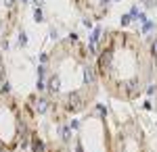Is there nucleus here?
Returning a JSON list of instances; mask_svg holds the SVG:
<instances>
[{
	"instance_id": "8",
	"label": "nucleus",
	"mask_w": 157,
	"mask_h": 152,
	"mask_svg": "<svg viewBox=\"0 0 157 152\" xmlns=\"http://www.w3.org/2000/svg\"><path fill=\"white\" fill-rule=\"evenodd\" d=\"M4 85H6V65H4L2 44H0V92H4Z\"/></svg>"
},
{
	"instance_id": "9",
	"label": "nucleus",
	"mask_w": 157,
	"mask_h": 152,
	"mask_svg": "<svg viewBox=\"0 0 157 152\" xmlns=\"http://www.w3.org/2000/svg\"><path fill=\"white\" fill-rule=\"evenodd\" d=\"M149 50H151V59H153V69H155V81H157V34L149 40Z\"/></svg>"
},
{
	"instance_id": "2",
	"label": "nucleus",
	"mask_w": 157,
	"mask_h": 152,
	"mask_svg": "<svg viewBox=\"0 0 157 152\" xmlns=\"http://www.w3.org/2000/svg\"><path fill=\"white\" fill-rule=\"evenodd\" d=\"M101 88L115 100H138L155 77L149 42L128 29H109L94 52Z\"/></svg>"
},
{
	"instance_id": "1",
	"label": "nucleus",
	"mask_w": 157,
	"mask_h": 152,
	"mask_svg": "<svg viewBox=\"0 0 157 152\" xmlns=\"http://www.w3.org/2000/svg\"><path fill=\"white\" fill-rule=\"evenodd\" d=\"M46 96L63 117H78L97 102L101 81L94 54L75 34L59 40L48 52Z\"/></svg>"
},
{
	"instance_id": "4",
	"label": "nucleus",
	"mask_w": 157,
	"mask_h": 152,
	"mask_svg": "<svg viewBox=\"0 0 157 152\" xmlns=\"http://www.w3.org/2000/svg\"><path fill=\"white\" fill-rule=\"evenodd\" d=\"M75 152H113V131L103 108L88 110L75 133Z\"/></svg>"
},
{
	"instance_id": "5",
	"label": "nucleus",
	"mask_w": 157,
	"mask_h": 152,
	"mask_svg": "<svg viewBox=\"0 0 157 152\" xmlns=\"http://www.w3.org/2000/svg\"><path fill=\"white\" fill-rule=\"evenodd\" d=\"M113 152H151L145 125L138 117L124 119L113 131Z\"/></svg>"
},
{
	"instance_id": "3",
	"label": "nucleus",
	"mask_w": 157,
	"mask_h": 152,
	"mask_svg": "<svg viewBox=\"0 0 157 152\" xmlns=\"http://www.w3.org/2000/svg\"><path fill=\"white\" fill-rule=\"evenodd\" d=\"M29 140L25 102L6 90L0 92V152H17Z\"/></svg>"
},
{
	"instance_id": "6",
	"label": "nucleus",
	"mask_w": 157,
	"mask_h": 152,
	"mask_svg": "<svg viewBox=\"0 0 157 152\" xmlns=\"http://www.w3.org/2000/svg\"><path fill=\"white\" fill-rule=\"evenodd\" d=\"M21 15L19 0H0V44H4L17 29Z\"/></svg>"
},
{
	"instance_id": "10",
	"label": "nucleus",
	"mask_w": 157,
	"mask_h": 152,
	"mask_svg": "<svg viewBox=\"0 0 157 152\" xmlns=\"http://www.w3.org/2000/svg\"><path fill=\"white\" fill-rule=\"evenodd\" d=\"M50 152H65V150H50Z\"/></svg>"
},
{
	"instance_id": "7",
	"label": "nucleus",
	"mask_w": 157,
	"mask_h": 152,
	"mask_svg": "<svg viewBox=\"0 0 157 152\" xmlns=\"http://www.w3.org/2000/svg\"><path fill=\"white\" fill-rule=\"evenodd\" d=\"M75 9L86 17V21H103L109 15L113 0H73Z\"/></svg>"
}]
</instances>
